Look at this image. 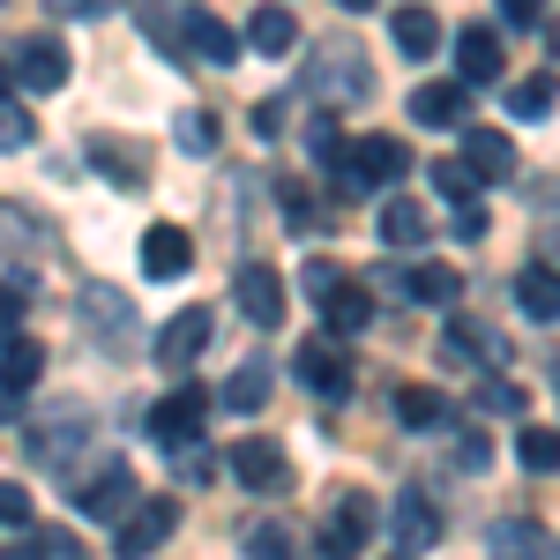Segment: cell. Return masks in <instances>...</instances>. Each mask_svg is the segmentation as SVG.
<instances>
[{
  "label": "cell",
  "instance_id": "d6a6232c",
  "mask_svg": "<svg viewBox=\"0 0 560 560\" xmlns=\"http://www.w3.org/2000/svg\"><path fill=\"white\" fill-rule=\"evenodd\" d=\"M173 142L187 150V158H210V150H217V113H202V105H187V113L173 120Z\"/></svg>",
  "mask_w": 560,
  "mask_h": 560
},
{
  "label": "cell",
  "instance_id": "8992f818",
  "mask_svg": "<svg viewBox=\"0 0 560 560\" xmlns=\"http://www.w3.org/2000/svg\"><path fill=\"white\" fill-rule=\"evenodd\" d=\"M388 530H396L404 560L427 553V546H441V501H433L427 486H404V493H396V509H388Z\"/></svg>",
  "mask_w": 560,
  "mask_h": 560
},
{
  "label": "cell",
  "instance_id": "74e56055",
  "mask_svg": "<svg viewBox=\"0 0 560 560\" xmlns=\"http://www.w3.org/2000/svg\"><path fill=\"white\" fill-rule=\"evenodd\" d=\"M0 523H8V530H23V523H31V493H23L15 478H0Z\"/></svg>",
  "mask_w": 560,
  "mask_h": 560
},
{
  "label": "cell",
  "instance_id": "f35d334b",
  "mask_svg": "<svg viewBox=\"0 0 560 560\" xmlns=\"http://www.w3.org/2000/svg\"><path fill=\"white\" fill-rule=\"evenodd\" d=\"M15 337H23V292L0 284V345H15Z\"/></svg>",
  "mask_w": 560,
  "mask_h": 560
},
{
  "label": "cell",
  "instance_id": "c3c4849f",
  "mask_svg": "<svg viewBox=\"0 0 560 560\" xmlns=\"http://www.w3.org/2000/svg\"><path fill=\"white\" fill-rule=\"evenodd\" d=\"M0 560H45V546L31 538V546H0Z\"/></svg>",
  "mask_w": 560,
  "mask_h": 560
},
{
  "label": "cell",
  "instance_id": "5bb4252c",
  "mask_svg": "<svg viewBox=\"0 0 560 560\" xmlns=\"http://www.w3.org/2000/svg\"><path fill=\"white\" fill-rule=\"evenodd\" d=\"M210 329H217V314H210V306H179L173 322L158 329V359H165V366H187L195 351L210 345Z\"/></svg>",
  "mask_w": 560,
  "mask_h": 560
},
{
  "label": "cell",
  "instance_id": "816d5d0a",
  "mask_svg": "<svg viewBox=\"0 0 560 560\" xmlns=\"http://www.w3.org/2000/svg\"><path fill=\"white\" fill-rule=\"evenodd\" d=\"M396 560H404V553H396Z\"/></svg>",
  "mask_w": 560,
  "mask_h": 560
},
{
  "label": "cell",
  "instance_id": "ffe728a7",
  "mask_svg": "<svg viewBox=\"0 0 560 560\" xmlns=\"http://www.w3.org/2000/svg\"><path fill=\"white\" fill-rule=\"evenodd\" d=\"M322 322H329V337H351V329H366V322H374V292H366V284H329V292H322Z\"/></svg>",
  "mask_w": 560,
  "mask_h": 560
},
{
  "label": "cell",
  "instance_id": "e0dca14e",
  "mask_svg": "<svg viewBox=\"0 0 560 560\" xmlns=\"http://www.w3.org/2000/svg\"><path fill=\"white\" fill-rule=\"evenodd\" d=\"M15 75L31 90H60L68 83V45L60 38H23L15 45Z\"/></svg>",
  "mask_w": 560,
  "mask_h": 560
},
{
  "label": "cell",
  "instance_id": "ee69618b",
  "mask_svg": "<svg viewBox=\"0 0 560 560\" xmlns=\"http://www.w3.org/2000/svg\"><path fill=\"white\" fill-rule=\"evenodd\" d=\"M486 404H493V411H523V388L516 382H486Z\"/></svg>",
  "mask_w": 560,
  "mask_h": 560
},
{
  "label": "cell",
  "instance_id": "f907efd6",
  "mask_svg": "<svg viewBox=\"0 0 560 560\" xmlns=\"http://www.w3.org/2000/svg\"><path fill=\"white\" fill-rule=\"evenodd\" d=\"M8 75H15V68H0V90H8ZM0 105H8V97H0Z\"/></svg>",
  "mask_w": 560,
  "mask_h": 560
},
{
  "label": "cell",
  "instance_id": "ab89813d",
  "mask_svg": "<svg viewBox=\"0 0 560 560\" xmlns=\"http://www.w3.org/2000/svg\"><path fill=\"white\" fill-rule=\"evenodd\" d=\"M501 23L509 31H538V0H501Z\"/></svg>",
  "mask_w": 560,
  "mask_h": 560
},
{
  "label": "cell",
  "instance_id": "30bf717a",
  "mask_svg": "<svg viewBox=\"0 0 560 560\" xmlns=\"http://www.w3.org/2000/svg\"><path fill=\"white\" fill-rule=\"evenodd\" d=\"M366 530H374V501L351 486L345 501L329 509V523H322V560H351V553H366Z\"/></svg>",
  "mask_w": 560,
  "mask_h": 560
},
{
  "label": "cell",
  "instance_id": "7c38bea8",
  "mask_svg": "<svg viewBox=\"0 0 560 560\" xmlns=\"http://www.w3.org/2000/svg\"><path fill=\"white\" fill-rule=\"evenodd\" d=\"M464 105H471L464 75H456V83H419V90H411V120H419V128H471Z\"/></svg>",
  "mask_w": 560,
  "mask_h": 560
},
{
  "label": "cell",
  "instance_id": "f1b7e54d",
  "mask_svg": "<svg viewBox=\"0 0 560 560\" xmlns=\"http://www.w3.org/2000/svg\"><path fill=\"white\" fill-rule=\"evenodd\" d=\"M45 374V345L38 337H15V345H0V382L8 388H31Z\"/></svg>",
  "mask_w": 560,
  "mask_h": 560
},
{
  "label": "cell",
  "instance_id": "8d00e7d4",
  "mask_svg": "<svg viewBox=\"0 0 560 560\" xmlns=\"http://www.w3.org/2000/svg\"><path fill=\"white\" fill-rule=\"evenodd\" d=\"M0 150H31V113L23 105H0Z\"/></svg>",
  "mask_w": 560,
  "mask_h": 560
},
{
  "label": "cell",
  "instance_id": "6da1fadb",
  "mask_svg": "<svg viewBox=\"0 0 560 560\" xmlns=\"http://www.w3.org/2000/svg\"><path fill=\"white\" fill-rule=\"evenodd\" d=\"M411 173V150L396 142V135H359L345 158L329 165V179H337V202H366L374 187H388V179Z\"/></svg>",
  "mask_w": 560,
  "mask_h": 560
},
{
  "label": "cell",
  "instance_id": "52a82bcc",
  "mask_svg": "<svg viewBox=\"0 0 560 560\" xmlns=\"http://www.w3.org/2000/svg\"><path fill=\"white\" fill-rule=\"evenodd\" d=\"M210 388H173L158 411H150V433H158V448H195V433H202V419H210Z\"/></svg>",
  "mask_w": 560,
  "mask_h": 560
},
{
  "label": "cell",
  "instance_id": "bcb514c9",
  "mask_svg": "<svg viewBox=\"0 0 560 560\" xmlns=\"http://www.w3.org/2000/svg\"><path fill=\"white\" fill-rule=\"evenodd\" d=\"M284 210L300 217V224H314V217H322L314 202H306V187H300V179H284Z\"/></svg>",
  "mask_w": 560,
  "mask_h": 560
},
{
  "label": "cell",
  "instance_id": "603a6c76",
  "mask_svg": "<svg viewBox=\"0 0 560 560\" xmlns=\"http://www.w3.org/2000/svg\"><path fill=\"white\" fill-rule=\"evenodd\" d=\"M90 165L113 173L120 187H142V179H150V158H142L135 142H120V135H97V142H90Z\"/></svg>",
  "mask_w": 560,
  "mask_h": 560
},
{
  "label": "cell",
  "instance_id": "44dd1931",
  "mask_svg": "<svg viewBox=\"0 0 560 560\" xmlns=\"http://www.w3.org/2000/svg\"><path fill=\"white\" fill-rule=\"evenodd\" d=\"M404 292L419 306H456L464 300V277H456L448 261H411V269H404Z\"/></svg>",
  "mask_w": 560,
  "mask_h": 560
},
{
  "label": "cell",
  "instance_id": "484cf974",
  "mask_svg": "<svg viewBox=\"0 0 560 560\" xmlns=\"http://www.w3.org/2000/svg\"><path fill=\"white\" fill-rule=\"evenodd\" d=\"M493 560H546V530L530 516H501L493 523Z\"/></svg>",
  "mask_w": 560,
  "mask_h": 560
},
{
  "label": "cell",
  "instance_id": "f6af8a7d",
  "mask_svg": "<svg viewBox=\"0 0 560 560\" xmlns=\"http://www.w3.org/2000/svg\"><path fill=\"white\" fill-rule=\"evenodd\" d=\"M255 135H284V105H277V97H261V105H255Z\"/></svg>",
  "mask_w": 560,
  "mask_h": 560
},
{
  "label": "cell",
  "instance_id": "4316f807",
  "mask_svg": "<svg viewBox=\"0 0 560 560\" xmlns=\"http://www.w3.org/2000/svg\"><path fill=\"white\" fill-rule=\"evenodd\" d=\"M388 31H396V52H404V60H427L433 45H441L433 8H396V23H388Z\"/></svg>",
  "mask_w": 560,
  "mask_h": 560
},
{
  "label": "cell",
  "instance_id": "9c48e42d",
  "mask_svg": "<svg viewBox=\"0 0 560 560\" xmlns=\"http://www.w3.org/2000/svg\"><path fill=\"white\" fill-rule=\"evenodd\" d=\"M232 478H240L247 493H284V486H292V464H284L277 441L247 433V441H232Z\"/></svg>",
  "mask_w": 560,
  "mask_h": 560
},
{
  "label": "cell",
  "instance_id": "f546056e",
  "mask_svg": "<svg viewBox=\"0 0 560 560\" xmlns=\"http://www.w3.org/2000/svg\"><path fill=\"white\" fill-rule=\"evenodd\" d=\"M83 404H60V411H52V433H38V456L45 464H68V448H75V441H83Z\"/></svg>",
  "mask_w": 560,
  "mask_h": 560
},
{
  "label": "cell",
  "instance_id": "7bdbcfd3",
  "mask_svg": "<svg viewBox=\"0 0 560 560\" xmlns=\"http://www.w3.org/2000/svg\"><path fill=\"white\" fill-rule=\"evenodd\" d=\"M456 464H464V471H486V433H464V441H456Z\"/></svg>",
  "mask_w": 560,
  "mask_h": 560
},
{
  "label": "cell",
  "instance_id": "ac0fdd59",
  "mask_svg": "<svg viewBox=\"0 0 560 560\" xmlns=\"http://www.w3.org/2000/svg\"><path fill=\"white\" fill-rule=\"evenodd\" d=\"M464 165L478 179H516V142L501 128H464Z\"/></svg>",
  "mask_w": 560,
  "mask_h": 560
},
{
  "label": "cell",
  "instance_id": "cb8c5ba5",
  "mask_svg": "<svg viewBox=\"0 0 560 560\" xmlns=\"http://www.w3.org/2000/svg\"><path fill=\"white\" fill-rule=\"evenodd\" d=\"M427 210H419V202H411V195H388L382 202V240L388 247H427Z\"/></svg>",
  "mask_w": 560,
  "mask_h": 560
},
{
  "label": "cell",
  "instance_id": "d6986e66",
  "mask_svg": "<svg viewBox=\"0 0 560 560\" xmlns=\"http://www.w3.org/2000/svg\"><path fill=\"white\" fill-rule=\"evenodd\" d=\"M516 306L530 322H560V269L553 261H523L516 269Z\"/></svg>",
  "mask_w": 560,
  "mask_h": 560
},
{
  "label": "cell",
  "instance_id": "7a4b0ae2",
  "mask_svg": "<svg viewBox=\"0 0 560 560\" xmlns=\"http://www.w3.org/2000/svg\"><path fill=\"white\" fill-rule=\"evenodd\" d=\"M306 90H314L322 105H366V97H374V68H366L359 45L322 38L314 45V68H306Z\"/></svg>",
  "mask_w": 560,
  "mask_h": 560
},
{
  "label": "cell",
  "instance_id": "4dcf8cb0",
  "mask_svg": "<svg viewBox=\"0 0 560 560\" xmlns=\"http://www.w3.org/2000/svg\"><path fill=\"white\" fill-rule=\"evenodd\" d=\"M433 187H441L456 210H478V187H486V179H478L464 158H433Z\"/></svg>",
  "mask_w": 560,
  "mask_h": 560
},
{
  "label": "cell",
  "instance_id": "ba28073f",
  "mask_svg": "<svg viewBox=\"0 0 560 560\" xmlns=\"http://www.w3.org/2000/svg\"><path fill=\"white\" fill-rule=\"evenodd\" d=\"M441 359H448V366H478V374H493V366H509V345H501L486 322L456 314V322L441 329Z\"/></svg>",
  "mask_w": 560,
  "mask_h": 560
},
{
  "label": "cell",
  "instance_id": "d4e9b609",
  "mask_svg": "<svg viewBox=\"0 0 560 560\" xmlns=\"http://www.w3.org/2000/svg\"><path fill=\"white\" fill-rule=\"evenodd\" d=\"M247 45L269 52V60H284L292 45H300V23H292V8H255V23H247Z\"/></svg>",
  "mask_w": 560,
  "mask_h": 560
},
{
  "label": "cell",
  "instance_id": "277c9868",
  "mask_svg": "<svg viewBox=\"0 0 560 560\" xmlns=\"http://www.w3.org/2000/svg\"><path fill=\"white\" fill-rule=\"evenodd\" d=\"M68 493H75V509H83V516H120V523H128L135 509H142V493H135V471L120 464V456H113V464H90V471L75 478Z\"/></svg>",
  "mask_w": 560,
  "mask_h": 560
},
{
  "label": "cell",
  "instance_id": "60d3db41",
  "mask_svg": "<svg viewBox=\"0 0 560 560\" xmlns=\"http://www.w3.org/2000/svg\"><path fill=\"white\" fill-rule=\"evenodd\" d=\"M210 471H217V456H202V448H179V478H187V486H202Z\"/></svg>",
  "mask_w": 560,
  "mask_h": 560
},
{
  "label": "cell",
  "instance_id": "4fadbf2b",
  "mask_svg": "<svg viewBox=\"0 0 560 560\" xmlns=\"http://www.w3.org/2000/svg\"><path fill=\"white\" fill-rule=\"evenodd\" d=\"M179 23H187V52H195V60H210V68H232V60H240V31L217 23L210 8H179Z\"/></svg>",
  "mask_w": 560,
  "mask_h": 560
},
{
  "label": "cell",
  "instance_id": "5b68a950",
  "mask_svg": "<svg viewBox=\"0 0 560 560\" xmlns=\"http://www.w3.org/2000/svg\"><path fill=\"white\" fill-rule=\"evenodd\" d=\"M173 530H179V501L150 493V501H142V509H135L120 530H113V553H120V560H150L165 538H173Z\"/></svg>",
  "mask_w": 560,
  "mask_h": 560
},
{
  "label": "cell",
  "instance_id": "83f0119b",
  "mask_svg": "<svg viewBox=\"0 0 560 560\" xmlns=\"http://www.w3.org/2000/svg\"><path fill=\"white\" fill-rule=\"evenodd\" d=\"M269 382H277L269 359H240V374L224 382V411H261L269 404Z\"/></svg>",
  "mask_w": 560,
  "mask_h": 560
},
{
  "label": "cell",
  "instance_id": "836d02e7",
  "mask_svg": "<svg viewBox=\"0 0 560 560\" xmlns=\"http://www.w3.org/2000/svg\"><path fill=\"white\" fill-rule=\"evenodd\" d=\"M247 560H300V538L284 523H255L247 530Z\"/></svg>",
  "mask_w": 560,
  "mask_h": 560
},
{
  "label": "cell",
  "instance_id": "2e32d148",
  "mask_svg": "<svg viewBox=\"0 0 560 560\" xmlns=\"http://www.w3.org/2000/svg\"><path fill=\"white\" fill-rule=\"evenodd\" d=\"M456 60H464V90H471V83H501V68H509V52H501V31H486V23H464V38H456Z\"/></svg>",
  "mask_w": 560,
  "mask_h": 560
},
{
  "label": "cell",
  "instance_id": "7402d4cb",
  "mask_svg": "<svg viewBox=\"0 0 560 560\" xmlns=\"http://www.w3.org/2000/svg\"><path fill=\"white\" fill-rule=\"evenodd\" d=\"M396 427H411V433L448 427V396L427 388V382H404V388H396Z\"/></svg>",
  "mask_w": 560,
  "mask_h": 560
},
{
  "label": "cell",
  "instance_id": "d590c367",
  "mask_svg": "<svg viewBox=\"0 0 560 560\" xmlns=\"http://www.w3.org/2000/svg\"><path fill=\"white\" fill-rule=\"evenodd\" d=\"M516 456L530 464V471H560V433H546V427H523V433H516Z\"/></svg>",
  "mask_w": 560,
  "mask_h": 560
},
{
  "label": "cell",
  "instance_id": "681fc988",
  "mask_svg": "<svg viewBox=\"0 0 560 560\" xmlns=\"http://www.w3.org/2000/svg\"><path fill=\"white\" fill-rule=\"evenodd\" d=\"M8 411H15V388L0 382V427H8Z\"/></svg>",
  "mask_w": 560,
  "mask_h": 560
},
{
  "label": "cell",
  "instance_id": "b9f144b4",
  "mask_svg": "<svg viewBox=\"0 0 560 560\" xmlns=\"http://www.w3.org/2000/svg\"><path fill=\"white\" fill-rule=\"evenodd\" d=\"M329 284H345V277H337V261H306V292H314V300H322V292H329Z\"/></svg>",
  "mask_w": 560,
  "mask_h": 560
},
{
  "label": "cell",
  "instance_id": "3957f363",
  "mask_svg": "<svg viewBox=\"0 0 560 560\" xmlns=\"http://www.w3.org/2000/svg\"><path fill=\"white\" fill-rule=\"evenodd\" d=\"M292 374H300L314 396H351V388H359V359H351L345 337L322 329V337H306V345L292 351Z\"/></svg>",
  "mask_w": 560,
  "mask_h": 560
},
{
  "label": "cell",
  "instance_id": "e575fe53",
  "mask_svg": "<svg viewBox=\"0 0 560 560\" xmlns=\"http://www.w3.org/2000/svg\"><path fill=\"white\" fill-rule=\"evenodd\" d=\"M509 113H516V120H546V113H553V83H546V75L509 83Z\"/></svg>",
  "mask_w": 560,
  "mask_h": 560
},
{
  "label": "cell",
  "instance_id": "8fae6325",
  "mask_svg": "<svg viewBox=\"0 0 560 560\" xmlns=\"http://www.w3.org/2000/svg\"><path fill=\"white\" fill-rule=\"evenodd\" d=\"M232 300H240V314H247L255 329H277V322H284V277H277L269 261H247L240 284H232Z\"/></svg>",
  "mask_w": 560,
  "mask_h": 560
},
{
  "label": "cell",
  "instance_id": "7dc6e473",
  "mask_svg": "<svg viewBox=\"0 0 560 560\" xmlns=\"http://www.w3.org/2000/svg\"><path fill=\"white\" fill-rule=\"evenodd\" d=\"M456 240H486V210H456Z\"/></svg>",
  "mask_w": 560,
  "mask_h": 560
},
{
  "label": "cell",
  "instance_id": "1f68e13d",
  "mask_svg": "<svg viewBox=\"0 0 560 560\" xmlns=\"http://www.w3.org/2000/svg\"><path fill=\"white\" fill-rule=\"evenodd\" d=\"M83 314H90V329H113V337H128V292H113V284H90V292H83Z\"/></svg>",
  "mask_w": 560,
  "mask_h": 560
},
{
  "label": "cell",
  "instance_id": "9a60e30c",
  "mask_svg": "<svg viewBox=\"0 0 560 560\" xmlns=\"http://www.w3.org/2000/svg\"><path fill=\"white\" fill-rule=\"evenodd\" d=\"M142 269H150L158 284H165V277H187V269H195V240H187L179 224H150V232H142Z\"/></svg>",
  "mask_w": 560,
  "mask_h": 560
}]
</instances>
